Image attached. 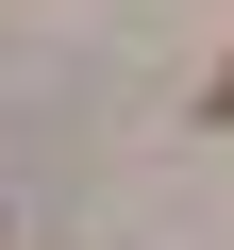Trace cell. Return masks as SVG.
<instances>
[{
  "instance_id": "obj_1",
  "label": "cell",
  "mask_w": 234,
  "mask_h": 250,
  "mask_svg": "<svg viewBox=\"0 0 234 250\" xmlns=\"http://www.w3.org/2000/svg\"><path fill=\"white\" fill-rule=\"evenodd\" d=\"M217 100H234V83H217Z\"/></svg>"
}]
</instances>
